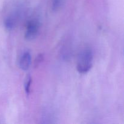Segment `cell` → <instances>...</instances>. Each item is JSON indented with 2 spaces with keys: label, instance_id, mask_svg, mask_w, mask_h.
<instances>
[{
  "label": "cell",
  "instance_id": "obj_6",
  "mask_svg": "<svg viewBox=\"0 0 124 124\" xmlns=\"http://www.w3.org/2000/svg\"><path fill=\"white\" fill-rule=\"evenodd\" d=\"M31 78L30 75H28L25 79V84H24V88H25V93L27 94H29L30 93V85L31 84Z\"/></svg>",
  "mask_w": 124,
  "mask_h": 124
},
{
  "label": "cell",
  "instance_id": "obj_4",
  "mask_svg": "<svg viewBox=\"0 0 124 124\" xmlns=\"http://www.w3.org/2000/svg\"><path fill=\"white\" fill-rule=\"evenodd\" d=\"M15 19L13 17H7L4 21L5 27L8 30H11L15 26Z\"/></svg>",
  "mask_w": 124,
  "mask_h": 124
},
{
  "label": "cell",
  "instance_id": "obj_2",
  "mask_svg": "<svg viewBox=\"0 0 124 124\" xmlns=\"http://www.w3.org/2000/svg\"><path fill=\"white\" fill-rule=\"evenodd\" d=\"M40 24L37 19H31L27 24L25 38L27 40H33L38 36L39 31Z\"/></svg>",
  "mask_w": 124,
  "mask_h": 124
},
{
  "label": "cell",
  "instance_id": "obj_5",
  "mask_svg": "<svg viewBox=\"0 0 124 124\" xmlns=\"http://www.w3.org/2000/svg\"><path fill=\"white\" fill-rule=\"evenodd\" d=\"M64 0H53L52 1V8L53 11L57 12L59 10L62 6Z\"/></svg>",
  "mask_w": 124,
  "mask_h": 124
},
{
  "label": "cell",
  "instance_id": "obj_3",
  "mask_svg": "<svg viewBox=\"0 0 124 124\" xmlns=\"http://www.w3.org/2000/svg\"><path fill=\"white\" fill-rule=\"evenodd\" d=\"M31 63V54L29 52H25L23 53L19 60V67L24 71H26L30 67Z\"/></svg>",
  "mask_w": 124,
  "mask_h": 124
},
{
  "label": "cell",
  "instance_id": "obj_1",
  "mask_svg": "<svg viewBox=\"0 0 124 124\" xmlns=\"http://www.w3.org/2000/svg\"><path fill=\"white\" fill-rule=\"evenodd\" d=\"M93 53L90 48H85L80 52L77 62V70L80 73L88 72L93 65Z\"/></svg>",
  "mask_w": 124,
  "mask_h": 124
}]
</instances>
